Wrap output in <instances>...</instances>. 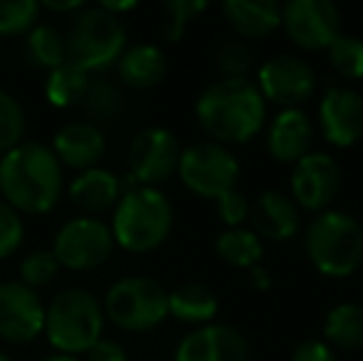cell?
I'll use <instances>...</instances> for the list:
<instances>
[{
	"mask_svg": "<svg viewBox=\"0 0 363 361\" xmlns=\"http://www.w3.org/2000/svg\"><path fill=\"white\" fill-rule=\"evenodd\" d=\"M0 193L20 216H43L62 196V164L52 149L23 141L0 159Z\"/></svg>",
	"mask_w": 363,
	"mask_h": 361,
	"instance_id": "cell-1",
	"label": "cell"
},
{
	"mask_svg": "<svg viewBox=\"0 0 363 361\" xmlns=\"http://www.w3.org/2000/svg\"><path fill=\"white\" fill-rule=\"evenodd\" d=\"M264 99L257 84L242 79H218L201 91L196 119L216 144H245L264 126Z\"/></svg>",
	"mask_w": 363,
	"mask_h": 361,
	"instance_id": "cell-2",
	"label": "cell"
},
{
	"mask_svg": "<svg viewBox=\"0 0 363 361\" xmlns=\"http://www.w3.org/2000/svg\"><path fill=\"white\" fill-rule=\"evenodd\" d=\"M114 245L126 252H153L166 243L173 228V206L158 188L131 186L124 188L111 218Z\"/></svg>",
	"mask_w": 363,
	"mask_h": 361,
	"instance_id": "cell-3",
	"label": "cell"
},
{
	"mask_svg": "<svg viewBox=\"0 0 363 361\" xmlns=\"http://www.w3.org/2000/svg\"><path fill=\"white\" fill-rule=\"evenodd\" d=\"M101 302L84 287H67L45 307V337L57 354H86L104 332Z\"/></svg>",
	"mask_w": 363,
	"mask_h": 361,
	"instance_id": "cell-4",
	"label": "cell"
},
{
	"mask_svg": "<svg viewBox=\"0 0 363 361\" xmlns=\"http://www.w3.org/2000/svg\"><path fill=\"white\" fill-rule=\"evenodd\" d=\"M306 252L326 277H349L363 265V223L344 211H324L306 228Z\"/></svg>",
	"mask_w": 363,
	"mask_h": 361,
	"instance_id": "cell-5",
	"label": "cell"
},
{
	"mask_svg": "<svg viewBox=\"0 0 363 361\" xmlns=\"http://www.w3.org/2000/svg\"><path fill=\"white\" fill-rule=\"evenodd\" d=\"M67 48V62L74 67L89 72L111 67L119 62V57L126 50V28L121 18L94 8H82L72 18V28L65 40Z\"/></svg>",
	"mask_w": 363,
	"mask_h": 361,
	"instance_id": "cell-6",
	"label": "cell"
},
{
	"mask_svg": "<svg viewBox=\"0 0 363 361\" xmlns=\"http://www.w3.org/2000/svg\"><path fill=\"white\" fill-rule=\"evenodd\" d=\"M104 317L124 332H151L168 317V292L158 279L146 274L121 277L106 289Z\"/></svg>",
	"mask_w": 363,
	"mask_h": 361,
	"instance_id": "cell-7",
	"label": "cell"
},
{
	"mask_svg": "<svg viewBox=\"0 0 363 361\" xmlns=\"http://www.w3.org/2000/svg\"><path fill=\"white\" fill-rule=\"evenodd\" d=\"M178 176L183 186L203 198H220L238 188L240 164L233 151L216 141H198L181 151Z\"/></svg>",
	"mask_w": 363,
	"mask_h": 361,
	"instance_id": "cell-8",
	"label": "cell"
},
{
	"mask_svg": "<svg viewBox=\"0 0 363 361\" xmlns=\"http://www.w3.org/2000/svg\"><path fill=\"white\" fill-rule=\"evenodd\" d=\"M111 252H114L111 228L91 216L69 218L52 243V255L57 257L60 267L74 272L96 270L109 260Z\"/></svg>",
	"mask_w": 363,
	"mask_h": 361,
	"instance_id": "cell-9",
	"label": "cell"
},
{
	"mask_svg": "<svg viewBox=\"0 0 363 361\" xmlns=\"http://www.w3.org/2000/svg\"><path fill=\"white\" fill-rule=\"evenodd\" d=\"M178 136L166 126H146L131 139L129 179L136 186L158 188L178 171L181 161Z\"/></svg>",
	"mask_w": 363,
	"mask_h": 361,
	"instance_id": "cell-10",
	"label": "cell"
},
{
	"mask_svg": "<svg viewBox=\"0 0 363 361\" xmlns=\"http://www.w3.org/2000/svg\"><path fill=\"white\" fill-rule=\"evenodd\" d=\"M282 28L304 50H326L341 35V10L331 0H291L282 5Z\"/></svg>",
	"mask_w": 363,
	"mask_h": 361,
	"instance_id": "cell-11",
	"label": "cell"
},
{
	"mask_svg": "<svg viewBox=\"0 0 363 361\" xmlns=\"http://www.w3.org/2000/svg\"><path fill=\"white\" fill-rule=\"evenodd\" d=\"M257 89L264 101L269 99L284 109H299L301 101L309 99L316 89L314 70L296 55H277L259 67Z\"/></svg>",
	"mask_w": 363,
	"mask_h": 361,
	"instance_id": "cell-12",
	"label": "cell"
},
{
	"mask_svg": "<svg viewBox=\"0 0 363 361\" xmlns=\"http://www.w3.org/2000/svg\"><path fill=\"white\" fill-rule=\"evenodd\" d=\"M45 332V304L20 279L0 282V337L10 344H30Z\"/></svg>",
	"mask_w": 363,
	"mask_h": 361,
	"instance_id": "cell-13",
	"label": "cell"
},
{
	"mask_svg": "<svg viewBox=\"0 0 363 361\" xmlns=\"http://www.w3.org/2000/svg\"><path fill=\"white\" fill-rule=\"evenodd\" d=\"M341 188V169L329 154H306L291 171V201L306 211H329Z\"/></svg>",
	"mask_w": 363,
	"mask_h": 361,
	"instance_id": "cell-14",
	"label": "cell"
},
{
	"mask_svg": "<svg viewBox=\"0 0 363 361\" xmlns=\"http://www.w3.org/2000/svg\"><path fill=\"white\" fill-rule=\"evenodd\" d=\"M321 134L334 146H354L363 139V94L351 87L331 84L319 104Z\"/></svg>",
	"mask_w": 363,
	"mask_h": 361,
	"instance_id": "cell-15",
	"label": "cell"
},
{
	"mask_svg": "<svg viewBox=\"0 0 363 361\" xmlns=\"http://www.w3.org/2000/svg\"><path fill=\"white\" fill-rule=\"evenodd\" d=\"M173 361H250V344L230 324H206L181 339Z\"/></svg>",
	"mask_w": 363,
	"mask_h": 361,
	"instance_id": "cell-16",
	"label": "cell"
},
{
	"mask_svg": "<svg viewBox=\"0 0 363 361\" xmlns=\"http://www.w3.org/2000/svg\"><path fill=\"white\" fill-rule=\"evenodd\" d=\"M50 149L57 156L60 164L77 169L82 174V171L99 166L106 151V139L99 126L91 124V121H72L55 134Z\"/></svg>",
	"mask_w": 363,
	"mask_h": 361,
	"instance_id": "cell-17",
	"label": "cell"
},
{
	"mask_svg": "<svg viewBox=\"0 0 363 361\" xmlns=\"http://www.w3.org/2000/svg\"><path fill=\"white\" fill-rule=\"evenodd\" d=\"M314 126L306 111L282 109L267 129V149L279 164H296L311 151Z\"/></svg>",
	"mask_w": 363,
	"mask_h": 361,
	"instance_id": "cell-18",
	"label": "cell"
},
{
	"mask_svg": "<svg viewBox=\"0 0 363 361\" xmlns=\"http://www.w3.org/2000/svg\"><path fill=\"white\" fill-rule=\"evenodd\" d=\"M250 221L255 233L274 243L289 240L299 231V208L282 191H262L250 203Z\"/></svg>",
	"mask_w": 363,
	"mask_h": 361,
	"instance_id": "cell-19",
	"label": "cell"
},
{
	"mask_svg": "<svg viewBox=\"0 0 363 361\" xmlns=\"http://www.w3.org/2000/svg\"><path fill=\"white\" fill-rule=\"evenodd\" d=\"M121 193V179L109 169H89L77 174L72 183H69V198L77 208L86 213V216L94 218L96 213L114 211V206L119 203Z\"/></svg>",
	"mask_w": 363,
	"mask_h": 361,
	"instance_id": "cell-20",
	"label": "cell"
},
{
	"mask_svg": "<svg viewBox=\"0 0 363 361\" xmlns=\"http://www.w3.org/2000/svg\"><path fill=\"white\" fill-rule=\"evenodd\" d=\"M223 15L240 38H264L282 25V5L277 0H225Z\"/></svg>",
	"mask_w": 363,
	"mask_h": 361,
	"instance_id": "cell-21",
	"label": "cell"
},
{
	"mask_svg": "<svg viewBox=\"0 0 363 361\" xmlns=\"http://www.w3.org/2000/svg\"><path fill=\"white\" fill-rule=\"evenodd\" d=\"M168 72V60L161 48L156 45H134L126 48L119 57V77L126 87L134 89H151L163 82Z\"/></svg>",
	"mask_w": 363,
	"mask_h": 361,
	"instance_id": "cell-22",
	"label": "cell"
},
{
	"mask_svg": "<svg viewBox=\"0 0 363 361\" xmlns=\"http://www.w3.org/2000/svg\"><path fill=\"white\" fill-rule=\"evenodd\" d=\"M220 309V302L208 284L203 282H183L173 292H168V317L183 324L206 327L213 324Z\"/></svg>",
	"mask_w": 363,
	"mask_h": 361,
	"instance_id": "cell-23",
	"label": "cell"
},
{
	"mask_svg": "<svg viewBox=\"0 0 363 361\" xmlns=\"http://www.w3.org/2000/svg\"><path fill=\"white\" fill-rule=\"evenodd\" d=\"M324 337L329 347L344 352H361L363 349V304L344 302L329 309L324 322Z\"/></svg>",
	"mask_w": 363,
	"mask_h": 361,
	"instance_id": "cell-24",
	"label": "cell"
},
{
	"mask_svg": "<svg viewBox=\"0 0 363 361\" xmlns=\"http://www.w3.org/2000/svg\"><path fill=\"white\" fill-rule=\"evenodd\" d=\"M216 252L225 265L252 270L262 260L264 245H262V238L255 231H247V228H228V231H223L218 235Z\"/></svg>",
	"mask_w": 363,
	"mask_h": 361,
	"instance_id": "cell-25",
	"label": "cell"
},
{
	"mask_svg": "<svg viewBox=\"0 0 363 361\" xmlns=\"http://www.w3.org/2000/svg\"><path fill=\"white\" fill-rule=\"evenodd\" d=\"M89 74L84 70L74 67L72 62H65L62 67L52 70L45 79V99L57 109L79 106L89 89Z\"/></svg>",
	"mask_w": 363,
	"mask_h": 361,
	"instance_id": "cell-26",
	"label": "cell"
},
{
	"mask_svg": "<svg viewBox=\"0 0 363 361\" xmlns=\"http://www.w3.org/2000/svg\"><path fill=\"white\" fill-rule=\"evenodd\" d=\"M25 60L33 67L40 70H57L67 62V48L62 35L50 25H35L25 38Z\"/></svg>",
	"mask_w": 363,
	"mask_h": 361,
	"instance_id": "cell-27",
	"label": "cell"
},
{
	"mask_svg": "<svg viewBox=\"0 0 363 361\" xmlns=\"http://www.w3.org/2000/svg\"><path fill=\"white\" fill-rule=\"evenodd\" d=\"M326 55H329V65L339 77L363 79V40L359 35L341 33L326 48Z\"/></svg>",
	"mask_w": 363,
	"mask_h": 361,
	"instance_id": "cell-28",
	"label": "cell"
},
{
	"mask_svg": "<svg viewBox=\"0 0 363 361\" xmlns=\"http://www.w3.org/2000/svg\"><path fill=\"white\" fill-rule=\"evenodd\" d=\"M84 111L96 121H111L124 111V94L116 87L114 82H106V79H94L89 82L82 104Z\"/></svg>",
	"mask_w": 363,
	"mask_h": 361,
	"instance_id": "cell-29",
	"label": "cell"
},
{
	"mask_svg": "<svg viewBox=\"0 0 363 361\" xmlns=\"http://www.w3.org/2000/svg\"><path fill=\"white\" fill-rule=\"evenodd\" d=\"M40 5L33 0H0V38L28 35L38 25Z\"/></svg>",
	"mask_w": 363,
	"mask_h": 361,
	"instance_id": "cell-30",
	"label": "cell"
},
{
	"mask_svg": "<svg viewBox=\"0 0 363 361\" xmlns=\"http://www.w3.org/2000/svg\"><path fill=\"white\" fill-rule=\"evenodd\" d=\"M206 8L208 3H203V0H166L163 3V25H161L163 40L178 43L186 35L188 23H193Z\"/></svg>",
	"mask_w": 363,
	"mask_h": 361,
	"instance_id": "cell-31",
	"label": "cell"
},
{
	"mask_svg": "<svg viewBox=\"0 0 363 361\" xmlns=\"http://www.w3.org/2000/svg\"><path fill=\"white\" fill-rule=\"evenodd\" d=\"M213 62L223 79H242L252 70V50L242 40H225L213 52Z\"/></svg>",
	"mask_w": 363,
	"mask_h": 361,
	"instance_id": "cell-32",
	"label": "cell"
},
{
	"mask_svg": "<svg viewBox=\"0 0 363 361\" xmlns=\"http://www.w3.org/2000/svg\"><path fill=\"white\" fill-rule=\"evenodd\" d=\"M25 111L13 94L0 89V154H8L25 136Z\"/></svg>",
	"mask_w": 363,
	"mask_h": 361,
	"instance_id": "cell-33",
	"label": "cell"
},
{
	"mask_svg": "<svg viewBox=\"0 0 363 361\" xmlns=\"http://www.w3.org/2000/svg\"><path fill=\"white\" fill-rule=\"evenodd\" d=\"M60 272V262L52 255V250H33L20 262V282L30 289H38L50 284Z\"/></svg>",
	"mask_w": 363,
	"mask_h": 361,
	"instance_id": "cell-34",
	"label": "cell"
},
{
	"mask_svg": "<svg viewBox=\"0 0 363 361\" xmlns=\"http://www.w3.org/2000/svg\"><path fill=\"white\" fill-rule=\"evenodd\" d=\"M25 240V223L15 208L0 201V260H8L20 250Z\"/></svg>",
	"mask_w": 363,
	"mask_h": 361,
	"instance_id": "cell-35",
	"label": "cell"
},
{
	"mask_svg": "<svg viewBox=\"0 0 363 361\" xmlns=\"http://www.w3.org/2000/svg\"><path fill=\"white\" fill-rule=\"evenodd\" d=\"M218 201V216L220 221L225 223L228 228H242V223L247 221L250 216V201L242 191L233 188V191L223 193Z\"/></svg>",
	"mask_w": 363,
	"mask_h": 361,
	"instance_id": "cell-36",
	"label": "cell"
},
{
	"mask_svg": "<svg viewBox=\"0 0 363 361\" xmlns=\"http://www.w3.org/2000/svg\"><path fill=\"white\" fill-rule=\"evenodd\" d=\"M289 361H339V359H336V352L326 342H321V339H304L301 344H296Z\"/></svg>",
	"mask_w": 363,
	"mask_h": 361,
	"instance_id": "cell-37",
	"label": "cell"
},
{
	"mask_svg": "<svg viewBox=\"0 0 363 361\" xmlns=\"http://www.w3.org/2000/svg\"><path fill=\"white\" fill-rule=\"evenodd\" d=\"M86 361H129V357H126V349L116 339L101 337L99 342H94L89 347Z\"/></svg>",
	"mask_w": 363,
	"mask_h": 361,
	"instance_id": "cell-38",
	"label": "cell"
},
{
	"mask_svg": "<svg viewBox=\"0 0 363 361\" xmlns=\"http://www.w3.org/2000/svg\"><path fill=\"white\" fill-rule=\"evenodd\" d=\"M250 282H252L257 289H269V284H272V277H269V272L264 270L262 265H255L252 270H250Z\"/></svg>",
	"mask_w": 363,
	"mask_h": 361,
	"instance_id": "cell-39",
	"label": "cell"
},
{
	"mask_svg": "<svg viewBox=\"0 0 363 361\" xmlns=\"http://www.w3.org/2000/svg\"><path fill=\"white\" fill-rule=\"evenodd\" d=\"M136 5H139V3H134V0H126V3H99V8L119 18V15L131 13V10H136Z\"/></svg>",
	"mask_w": 363,
	"mask_h": 361,
	"instance_id": "cell-40",
	"label": "cell"
},
{
	"mask_svg": "<svg viewBox=\"0 0 363 361\" xmlns=\"http://www.w3.org/2000/svg\"><path fill=\"white\" fill-rule=\"evenodd\" d=\"M43 8L55 10V13H79L84 3H79V0H74V3H45Z\"/></svg>",
	"mask_w": 363,
	"mask_h": 361,
	"instance_id": "cell-41",
	"label": "cell"
},
{
	"mask_svg": "<svg viewBox=\"0 0 363 361\" xmlns=\"http://www.w3.org/2000/svg\"><path fill=\"white\" fill-rule=\"evenodd\" d=\"M43 361H82L79 357H69V354H50V357H45Z\"/></svg>",
	"mask_w": 363,
	"mask_h": 361,
	"instance_id": "cell-42",
	"label": "cell"
},
{
	"mask_svg": "<svg viewBox=\"0 0 363 361\" xmlns=\"http://www.w3.org/2000/svg\"><path fill=\"white\" fill-rule=\"evenodd\" d=\"M0 361H10V357H8V354H3V352H0Z\"/></svg>",
	"mask_w": 363,
	"mask_h": 361,
	"instance_id": "cell-43",
	"label": "cell"
},
{
	"mask_svg": "<svg viewBox=\"0 0 363 361\" xmlns=\"http://www.w3.org/2000/svg\"><path fill=\"white\" fill-rule=\"evenodd\" d=\"M361 289H363V284H361Z\"/></svg>",
	"mask_w": 363,
	"mask_h": 361,
	"instance_id": "cell-44",
	"label": "cell"
}]
</instances>
